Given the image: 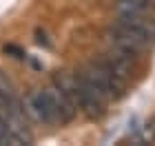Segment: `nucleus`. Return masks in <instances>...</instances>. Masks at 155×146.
I'll return each mask as SVG.
<instances>
[{"mask_svg": "<svg viewBox=\"0 0 155 146\" xmlns=\"http://www.w3.org/2000/svg\"><path fill=\"white\" fill-rule=\"evenodd\" d=\"M53 86H58L69 100L73 102L78 111H82L89 120H100L107 113V100L97 95L91 89L80 73H69V71H58L53 75Z\"/></svg>", "mask_w": 155, "mask_h": 146, "instance_id": "f257e3e1", "label": "nucleus"}, {"mask_svg": "<svg viewBox=\"0 0 155 146\" xmlns=\"http://www.w3.org/2000/svg\"><path fill=\"white\" fill-rule=\"evenodd\" d=\"M78 73H80L84 78V82H87L97 95H102L107 102H117L126 95L129 82L122 80L117 73H113V69H109L102 60L87 62Z\"/></svg>", "mask_w": 155, "mask_h": 146, "instance_id": "f03ea898", "label": "nucleus"}, {"mask_svg": "<svg viewBox=\"0 0 155 146\" xmlns=\"http://www.w3.org/2000/svg\"><path fill=\"white\" fill-rule=\"evenodd\" d=\"M107 42H109L111 51L124 55V58H131V60H137L140 55L153 44L151 40H146L144 36H140V33L126 29V27L117 24V22H113V27L109 29Z\"/></svg>", "mask_w": 155, "mask_h": 146, "instance_id": "7ed1b4c3", "label": "nucleus"}, {"mask_svg": "<svg viewBox=\"0 0 155 146\" xmlns=\"http://www.w3.org/2000/svg\"><path fill=\"white\" fill-rule=\"evenodd\" d=\"M25 113L29 120L40 122V124H58L55 122V113L51 106V97H49V89H40V91H31L22 102Z\"/></svg>", "mask_w": 155, "mask_h": 146, "instance_id": "20e7f679", "label": "nucleus"}, {"mask_svg": "<svg viewBox=\"0 0 155 146\" xmlns=\"http://www.w3.org/2000/svg\"><path fill=\"white\" fill-rule=\"evenodd\" d=\"M115 22L155 42V13H117Z\"/></svg>", "mask_w": 155, "mask_h": 146, "instance_id": "39448f33", "label": "nucleus"}, {"mask_svg": "<svg viewBox=\"0 0 155 146\" xmlns=\"http://www.w3.org/2000/svg\"><path fill=\"white\" fill-rule=\"evenodd\" d=\"M25 106L18 97L16 82L11 80V75L0 69V113L11 115V113H22Z\"/></svg>", "mask_w": 155, "mask_h": 146, "instance_id": "423d86ee", "label": "nucleus"}, {"mask_svg": "<svg viewBox=\"0 0 155 146\" xmlns=\"http://www.w3.org/2000/svg\"><path fill=\"white\" fill-rule=\"evenodd\" d=\"M104 64H107L109 69H113V73H117L122 80H126V82H131V78H133V73H135V60H131V58H124V55H120V53H115V51H109L100 58Z\"/></svg>", "mask_w": 155, "mask_h": 146, "instance_id": "0eeeda50", "label": "nucleus"}, {"mask_svg": "<svg viewBox=\"0 0 155 146\" xmlns=\"http://www.w3.org/2000/svg\"><path fill=\"white\" fill-rule=\"evenodd\" d=\"M117 13H155V0H117Z\"/></svg>", "mask_w": 155, "mask_h": 146, "instance_id": "6e6552de", "label": "nucleus"}, {"mask_svg": "<svg viewBox=\"0 0 155 146\" xmlns=\"http://www.w3.org/2000/svg\"><path fill=\"white\" fill-rule=\"evenodd\" d=\"M0 144H11V146H16L18 140H16V133H13V128H11V124L7 122V117L0 113Z\"/></svg>", "mask_w": 155, "mask_h": 146, "instance_id": "1a4fd4ad", "label": "nucleus"}]
</instances>
